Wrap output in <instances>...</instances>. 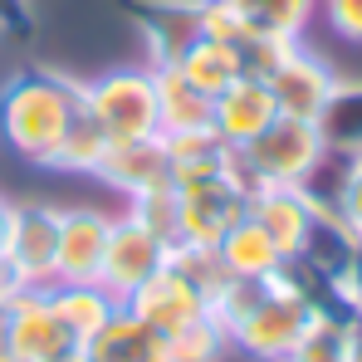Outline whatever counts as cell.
Returning <instances> with one entry per match:
<instances>
[{"mask_svg":"<svg viewBox=\"0 0 362 362\" xmlns=\"http://www.w3.org/2000/svg\"><path fill=\"white\" fill-rule=\"evenodd\" d=\"M49 303H54V313L64 318V328L74 333L78 348L118 313V299L103 284H54L49 289Z\"/></svg>","mask_w":362,"mask_h":362,"instance_id":"21","label":"cell"},{"mask_svg":"<svg viewBox=\"0 0 362 362\" xmlns=\"http://www.w3.org/2000/svg\"><path fill=\"white\" fill-rule=\"evenodd\" d=\"M113 216L98 206L59 211V284H98Z\"/></svg>","mask_w":362,"mask_h":362,"instance_id":"11","label":"cell"},{"mask_svg":"<svg viewBox=\"0 0 362 362\" xmlns=\"http://www.w3.org/2000/svg\"><path fill=\"white\" fill-rule=\"evenodd\" d=\"M177 69L206 93V98H216L221 88H230V83L240 78V64L230 54V45H221V40H211V35H201V40L177 59Z\"/></svg>","mask_w":362,"mask_h":362,"instance_id":"23","label":"cell"},{"mask_svg":"<svg viewBox=\"0 0 362 362\" xmlns=\"http://www.w3.org/2000/svg\"><path fill=\"white\" fill-rule=\"evenodd\" d=\"M137 20L152 64H177L201 40V0H122Z\"/></svg>","mask_w":362,"mask_h":362,"instance_id":"10","label":"cell"},{"mask_svg":"<svg viewBox=\"0 0 362 362\" xmlns=\"http://www.w3.org/2000/svg\"><path fill=\"white\" fill-rule=\"evenodd\" d=\"M10 216H15V206L0 196V250H5V235H10Z\"/></svg>","mask_w":362,"mask_h":362,"instance_id":"35","label":"cell"},{"mask_svg":"<svg viewBox=\"0 0 362 362\" xmlns=\"http://www.w3.org/2000/svg\"><path fill=\"white\" fill-rule=\"evenodd\" d=\"M245 211L269 230V240L279 245L284 264L299 259L303 250H308V235H313V226H318V206L303 196L299 186H264V191L250 196Z\"/></svg>","mask_w":362,"mask_h":362,"instance_id":"12","label":"cell"},{"mask_svg":"<svg viewBox=\"0 0 362 362\" xmlns=\"http://www.w3.org/2000/svg\"><path fill=\"white\" fill-rule=\"evenodd\" d=\"M284 362H348V318H313Z\"/></svg>","mask_w":362,"mask_h":362,"instance_id":"27","label":"cell"},{"mask_svg":"<svg viewBox=\"0 0 362 362\" xmlns=\"http://www.w3.org/2000/svg\"><path fill=\"white\" fill-rule=\"evenodd\" d=\"M211 313L226 328L230 348L255 362H284L303 328L318 318V308L303 299V289L284 269L274 279H230Z\"/></svg>","mask_w":362,"mask_h":362,"instance_id":"2","label":"cell"},{"mask_svg":"<svg viewBox=\"0 0 362 362\" xmlns=\"http://www.w3.org/2000/svg\"><path fill=\"white\" fill-rule=\"evenodd\" d=\"M333 83H338L333 69L318 59V54L299 49V45H289V54L264 74V88H269V98H274V113L303 118V122L318 118V108L328 103Z\"/></svg>","mask_w":362,"mask_h":362,"instance_id":"9","label":"cell"},{"mask_svg":"<svg viewBox=\"0 0 362 362\" xmlns=\"http://www.w3.org/2000/svg\"><path fill=\"white\" fill-rule=\"evenodd\" d=\"M10 294L15 289H54L59 284V211L54 206H15L10 235L0 250Z\"/></svg>","mask_w":362,"mask_h":362,"instance_id":"5","label":"cell"},{"mask_svg":"<svg viewBox=\"0 0 362 362\" xmlns=\"http://www.w3.org/2000/svg\"><path fill=\"white\" fill-rule=\"evenodd\" d=\"M83 362H172V353L152 323H142L127 303H118V313L83 343Z\"/></svg>","mask_w":362,"mask_h":362,"instance_id":"15","label":"cell"},{"mask_svg":"<svg viewBox=\"0 0 362 362\" xmlns=\"http://www.w3.org/2000/svg\"><path fill=\"white\" fill-rule=\"evenodd\" d=\"M167 269L177 274L191 294H201V299H206V308H216V299L230 289V269L221 264L216 245H172Z\"/></svg>","mask_w":362,"mask_h":362,"instance_id":"22","label":"cell"},{"mask_svg":"<svg viewBox=\"0 0 362 362\" xmlns=\"http://www.w3.org/2000/svg\"><path fill=\"white\" fill-rule=\"evenodd\" d=\"M40 30V15H35V0H0V40H15V45H30Z\"/></svg>","mask_w":362,"mask_h":362,"instance_id":"30","label":"cell"},{"mask_svg":"<svg viewBox=\"0 0 362 362\" xmlns=\"http://www.w3.org/2000/svg\"><path fill=\"white\" fill-rule=\"evenodd\" d=\"M318 142L323 152H338V157H358L362 152V83H333L328 103L318 108Z\"/></svg>","mask_w":362,"mask_h":362,"instance_id":"20","label":"cell"},{"mask_svg":"<svg viewBox=\"0 0 362 362\" xmlns=\"http://www.w3.org/2000/svg\"><path fill=\"white\" fill-rule=\"evenodd\" d=\"M127 308H132L142 323H152L162 338H167V333H177V328H186V323H196L201 313H211L206 299H201V294H191L172 269H162L157 279H147V284L127 299Z\"/></svg>","mask_w":362,"mask_h":362,"instance_id":"16","label":"cell"},{"mask_svg":"<svg viewBox=\"0 0 362 362\" xmlns=\"http://www.w3.org/2000/svg\"><path fill=\"white\" fill-rule=\"evenodd\" d=\"M10 294V279H5V264H0V299Z\"/></svg>","mask_w":362,"mask_h":362,"instance_id":"36","label":"cell"},{"mask_svg":"<svg viewBox=\"0 0 362 362\" xmlns=\"http://www.w3.org/2000/svg\"><path fill=\"white\" fill-rule=\"evenodd\" d=\"M226 5L250 30L274 35V40H299L308 15H313V0H226Z\"/></svg>","mask_w":362,"mask_h":362,"instance_id":"25","label":"cell"},{"mask_svg":"<svg viewBox=\"0 0 362 362\" xmlns=\"http://www.w3.org/2000/svg\"><path fill=\"white\" fill-rule=\"evenodd\" d=\"M323 142L318 127L303 118H279L269 122L259 137H250L245 147H235L230 157V181L240 186L245 196L264 191V186H303V177L318 167Z\"/></svg>","mask_w":362,"mask_h":362,"instance_id":"3","label":"cell"},{"mask_svg":"<svg viewBox=\"0 0 362 362\" xmlns=\"http://www.w3.org/2000/svg\"><path fill=\"white\" fill-rule=\"evenodd\" d=\"M83 108V83L49 64H20L0 83V137L15 157L49 167L59 162V147Z\"/></svg>","mask_w":362,"mask_h":362,"instance_id":"1","label":"cell"},{"mask_svg":"<svg viewBox=\"0 0 362 362\" xmlns=\"http://www.w3.org/2000/svg\"><path fill=\"white\" fill-rule=\"evenodd\" d=\"M216 255H221V264L230 269V279H274V274L284 269L279 245L269 240V230H264L250 211L216 240Z\"/></svg>","mask_w":362,"mask_h":362,"instance_id":"18","label":"cell"},{"mask_svg":"<svg viewBox=\"0 0 362 362\" xmlns=\"http://www.w3.org/2000/svg\"><path fill=\"white\" fill-rule=\"evenodd\" d=\"M10 299V294H5ZM0 299V362H20V353H15V338H10V303Z\"/></svg>","mask_w":362,"mask_h":362,"instance_id":"33","label":"cell"},{"mask_svg":"<svg viewBox=\"0 0 362 362\" xmlns=\"http://www.w3.org/2000/svg\"><path fill=\"white\" fill-rule=\"evenodd\" d=\"M348 362H362V323H348Z\"/></svg>","mask_w":362,"mask_h":362,"instance_id":"34","label":"cell"},{"mask_svg":"<svg viewBox=\"0 0 362 362\" xmlns=\"http://www.w3.org/2000/svg\"><path fill=\"white\" fill-rule=\"evenodd\" d=\"M147 69H152V88H157V127H162V137L211 127V98L181 74L177 64H147Z\"/></svg>","mask_w":362,"mask_h":362,"instance_id":"17","label":"cell"},{"mask_svg":"<svg viewBox=\"0 0 362 362\" xmlns=\"http://www.w3.org/2000/svg\"><path fill=\"white\" fill-rule=\"evenodd\" d=\"M108 132L98 127V118L88 113V103L78 108V118L69 127V137H64L59 147V162H54V172H74V177H98V167H103V157H108Z\"/></svg>","mask_w":362,"mask_h":362,"instance_id":"24","label":"cell"},{"mask_svg":"<svg viewBox=\"0 0 362 362\" xmlns=\"http://www.w3.org/2000/svg\"><path fill=\"white\" fill-rule=\"evenodd\" d=\"M98 181L122 191L127 201L157 191V186H172V157H167V142L162 132L157 137H142V142H122V147H108L103 167H98Z\"/></svg>","mask_w":362,"mask_h":362,"instance_id":"14","label":"cell"},{"mask_svg":"<svg viewBox=\"0 0 362 362\" xmlns=\"http://www.w3.org/2000/svg\"><path fill=\"white\" fill-rule=\"evenodd\" d=\"M83 103L108 132V142H142L157 137V88H152V69H108L103 78L83 83Z\"/></svg>","mask_w":362,"mask_h":362,"instance_id":"4","label":"cell"},{"mask_svg":"<svg viewBox=\"0 0 362 362\" xmlns=\"http://www.w3.org/2000/svg\"><path fill=\"white\" fill-rule=\"evenodd\" d=\"M323 15H328L333 35L362 45V0H323Z\"/></svg>","mask_w":362,"mask_h":362,"instance_id":"32","label":"cell"},{"mask_svg":"<svg viewBox=\"0 0 362 362\" xmlns=\"http://www.w3.org/2000/svg\"><path fill=\"white\" fill-rule=\"evenodd\" d=\"M167 255H172V245L162 240L152 226H142L132 211H122V216H113V226H108V250H103L98 284L118 303H127L147 279H157L167 269Z\"/></svg>","mask_w":362,"mask_h":362,"instance_id":"6","label":"cell"},{"mask_svg":"<svg viewBox=\"0 0 362 362\" xmlns=\"http://www.w3.org/2000/svg\"><path fill=\"white\" fill-rule=\"evenodd\" d=\"M338 294L348 303V318L362 323V240H353V255H348V264L338 274Z\"/></svg>","mask_w":362,"mask_h":362,"instance_id":"31","label":"cell"},{"mask_svg":"<svg viewBox=\"0 0 362 362\" xmlns=\"http://www.w3.org/2000/svg\"><path fill=\"white\" fill-rule=\"evenodd\" d=\"M127 211H132L142 226H152L167 245H177V186H157V191L127 201Z\"/></svg>","mask_w":362,"mask_h":362,"instance_id":"28","label":"cell"},{"mask_svg":"<svg viewBox=\"0 0 362 362\" xmlns=\"http://www.w3.org/2000/svg\"><path fill=\"white\" fill-rule=\"evenodd\" d=\"M5 303H10V338H15L20 362H54L69 353H83L74 343V333L64 328V318L54 313L49 289H15Z\"/></svg>","mask_w":362,"mask_h":362,"instance_id":"8","label":"cell"},{"mask_svg":"<svg viewBox=\"0 0 362 362\" xmlns=\"http://www.w3.org/2000/svg\"><path fill=\"white\" fill-rule=\"evenodd\" d=\"M167 157H172V186H196V181L230 177V157L235 147H226L216 137V127H196V132H172L162 137Z\"/></svg>","mask_w":362,"mask_h":362,"instance_id":"19","label":"cell"},{"mask_svg":"<svg viewBox=\"0 0 362 362\" xmlns=\"http://www.w3.org/2000/svg\"><path fill=\"white\" fill-rule=\"evenodd\" d=\"M274 118L279 113H274V98H269L264 78H245L240 74L230 88H221L211 98V127H216V137L226 147H245L250 137H259Z\"/></svg>","mask_w":362,"mask_h":362,"instance_id":"13","label":"cell"},{"mask_svg":"<svg viewBox=\"0 0 362 362\" xmlns=\"http://www.w3.org/2000/svg\"><path fill=\"white\" fill-rule=\"evenodd\" d=\"M333 216L362 240V152L348 157V172H343V186H338V201H333Z\"/></svg>","mask_w":362,"mask_h":362,"instance_id":"29","label":"cell"},{"mask_svg":"<svg viewBox=\"0 0 362 362\" xmlns=\"http://www.w3.org/2000/svg\"><path fill=\"white\" fill-rule=\"evenodd\" d=\"M54 362H83V353H69V358H54Z\"/></svg>","mask_w":362,"mask_h":362,"instance_id":"37","label":"cell"},{"mask_svg":"<svg viewBox=\"0 0 362 362\" xmlns=\"http://www.w3.org/2000/svg\"><path fill=\"white\" fill-rule=\"evenodd\" d=\"M167 353H172V362H226L230 358V338L216 323V313H201L196 323L167 333Z\"/></svg>","mask_w":362,"mask_h":362,"instance_id":"26","label":"cell"},{"mask_svg":"<svg viewBox=\"0 0 362 362\" xmlns=\"http://www.w3.org/2000/svg\"><path fill=\"white\" fill-rule=\"evenodd\" d=\"M250 196L230 177L177 186V245H216L245 216Z\"/></svg>","mask_w":362,"mask_h":362,"instance_id":"7","label":"cell"}]
</instances>
